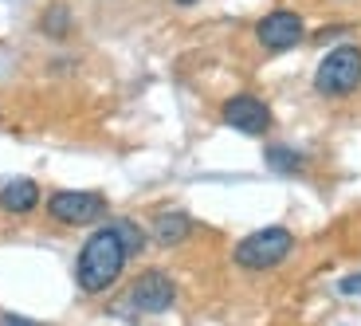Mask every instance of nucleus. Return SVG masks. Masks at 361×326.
Wrapping results in <instances>:
<instances>
[{"mask_svg":"<svg viewBox=\"0 0 361 326\" xmlns=\"http://www.w3.org/2000/svg\"><path fill=\"white\" fill-rule=\"evenodd\" d=\"M126 244H122V236H118L114 224L106 228H94L87 236V244L79 248V260H75V283H79L82 295H102L110 291L122 272H126Z\"/></svg>","mask_w":361,"mask_h":326,"instance_id":"f257e3e1","label":"nucleus"},{"mask_svg":"<svg viewBox=\"0 0 361 326\" xmlns=\"http://www.w3.org/2000/svg\"><path fill=\"white\" fill-rule=\"evenodd\" d=\"M173 303H177V287H173V279L165 272H157V267H149V272H142L126 291H122V303H118L110 315H118V318L165 315Z\"/></svg>","mask_w":361,"mask_h":326,"instance_id":"f03ea898","label":"nucleus"},{"mask_svg":"<svg viewBox=\"0 0 361 326\" xmlns=\"http://www.w3.org/2000/svg\"><path fill=\"white\" fill-rule=\"evenodd\" d=\"M290 248H295L290 228L271 224V228H259V232L244 236V240L235 244L232 260H235V267H244V272H271V267H279L290 255Z\"/></svg>","mask_w":361,"mask_h":326,"instance_id":"7ed1b4c3","label":"nucleus"},{"mask_svg":"<svg viewBox=\"0 0 361 326\" xmlns=\"http://www.w3.org/2000/svg\"><path fill=\"white\" fill-rule=\"evenodd\" d=\"M361 87V47L338 44L314 71V91L322 99H345Z\"/></svg>","mask_w":361,"mask_h":326,"instance_id":"20e7f679","label":"nucleus"},{"mask_svg":"<svg viewBox=\"0 0 361 326\" xmlns=\"http://www.w3.org/2000/svg\"><path fill=\"white\" fill-rule=\"evenodd\" d=\"M47 217L67 228L94 224V220L106 217V197L102 193H87V189H59L47 197Z\"/></svg>","mask_w":361,"mask_h":326,"instance_id":"39448f33","label":"nucleus"},{"mask_svg":"<svg viewBox=\"0 0 361 326\" xmlns=\"http://www.w3.org/2000/svg\"><path fill=\"white\" fill-rule=\"evenodd\" d=\"M302 36H307V24H302V16H298L295 8H275L255 24V40H259V47L271 55H283V52H290V47H298Z\"/></svg>","mask_w":361,"mask_h":326,"instance_id":"423d86ee","label":"nucleus"},{"mask_svg":"<svg viewBox=\"0 0 361 326\" xmlns=\"http://www.w3.org/2000/svg\"><path fill=\"white\" fill-rule=\"evenodd\" d=\"M220 118H224L232 130L247 138H263L271 126H275V118H271V107L255 95H232V99L220 107Z\"/></svg>","mask_w":361,"mask_h":326,"instance_id":"0eeeda50","label":"nucleus"},{"mask_svg":"<svg viewBox=\"0 0 361 326\" xmlns=\"http://www.w3.org/2000/svg\"><path fill=\"white\" fill-rule=\"evenodd\" d=\"M39 205V185L32 177H12L0 185V212L8 217H27Z\"/></svg>","mask_w":361,"mask_h":326,"instance_id":"6e6552de","label":"nucleus"},{"mask_svg":"<svg viewBox=\"0 0 361 326\" xmlns=\"http://www.w3.org/2000/svg\"><path fill=\"white\" fill-rule=\"evenodd\" d=\"M192 217L189 212H177V209H169V212H157L154 217V224H149V240L154 244H161V248H177V244H185L192 236Z\"/></svg>","mask_w":361,"mask_h":326,"instance_id":"1a4fd4ad","label":"nucleus"},{"mask_svg":"<svg viewBox=\"0 0 361 326\" xmlns=\"http://www.w3.org/2000/svg\"><path fill=\"white\" fill-rule=\"evenodd\" d=\"M263 157H267L271 173H283V177H295V173L307 169V154H298V150H290V145H267Z\"/></svg>","mask_w":361,"mask_h":326,"instance_id":"9d476101","label":"nucleus"},{"mask_svg":"<svg viewBox=\"0 0 361 326\" xmlns=\"http://www.w3.org/2000/svg\"><path fill=\"white\" fill-rule=\"evenodd\" d=\"M71 8L67 4H51V8L44 12V20H39V28H44V36H51V40H63L67 32H71Z\"/></svg>","mask_w":361,"mask_h":326,"instance_id":"9b49d317","label":"nucleus"},{"mask_svg":"<svg viewBox=\"0 0 361 326\" xmlns=\"http://www.w3.org/2000/svg\"><path fill=\"white\" fill-rule=\"evenodd\" d=\"M114 228H118V236H122V244H126L130 260L145 252V244H149V232H145L142 224H134V220H114Z\"/></svg>","mask_w":361,"mask_h":326,"instance_id":"f8f14e48","label":"nucleus"},{"mask_svg":"<svg viewBox=\"0 0 361 326\" xmlns=\"http://www.w3.org/2000/svg\"><path fill=\"white\" fill-rule=\"evenodd\" d=\"M338 291H342V295H357L361 299V275H345V279L338 283Z\"/></svg>","mask_w":361,"mask_h":326,"instance_id":"ddd939ff","label":"nucleus"},{"mask_svg":"<svg viewBox=\"0 0 361 326\" xmlns=\"http://www.w3.org/2000/svg\"><path fill=\"white\" fill-rule=\"evenodd\" d=\"M177 4H192V0H177Z\"/></svg>","mask_w":361,"mask_h":326,"instance_id":"4468645a","label":"nucleus"}]
</instances>
